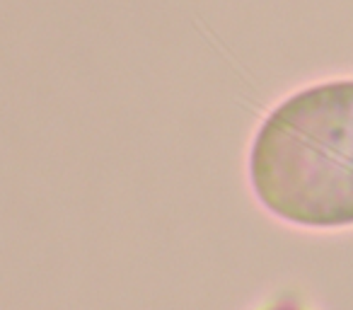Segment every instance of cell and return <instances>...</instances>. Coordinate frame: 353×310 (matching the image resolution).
<instances>
[{
  "label": "cell",
  "mask_w": 353,
  "mask_h": 310,
  "mask_svg": "<svg viewBox=\"0 0 353 310\" xmlns=\"http://www.w3.org/2000/svg\"><path fill=\"white\" fill-rule=\"evenodd\" d=\"M264 310H303L300 305H295V303H290V300H281V303H274V305H269V308H264Z\"/></svg>",
  "instance_id": "obj_2"
},
{
  "label": "cell",
  "mask_w": 353,
  "mask_h": 310,
  "mask_svg": "<svg viewBox=\"0 0 353 310\" xmlns=\"http://www.w3.org/2000/svg\"><path fill=\"white\" fill-rule=\"evenodd\" d=\"M247 182L276 221L305 231L353 228V78L281 99L252 136Z\"/></svg>",
  "instance_id": "obj_1"
}]
</instances>
